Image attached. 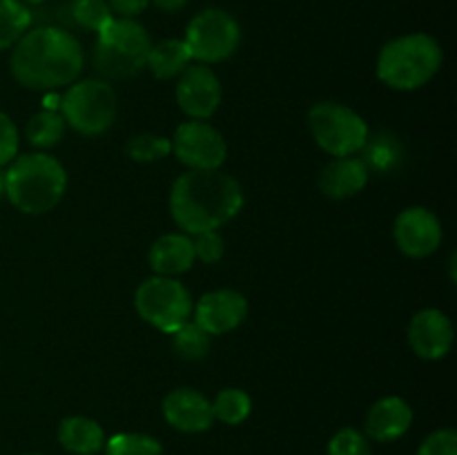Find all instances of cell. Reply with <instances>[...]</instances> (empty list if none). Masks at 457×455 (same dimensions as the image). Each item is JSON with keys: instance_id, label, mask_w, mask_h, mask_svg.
<instances>
[{"instance_id": "6da1fadb", "label": "cell", "mask_w": 457, "mask_h": 455, "mask_svg": "<svg viewBox=\"0 0 457 455\" xmlns=\"http://www.w3.org/2000/svg\"><path fill=\"white\" fill-rule=\"evenodd\" d=\"M83 45L71 31L56 25L31 27L12 47L9 70L16 83L34 92H58L80 79Z\"/></svg>"}, {"instance_id": "7a4b0ae2", "label": "cell", "mask_w": 457, "mask_h": 455, "mask_svg": "<svg viewBox=\"0 0 457 455\" xmlns=\"http://www.w3.org/2000/svg\"><path fill=\"white\" fill-rule=\"evenodd\" d=\"M244 187L223 170H187L170 187V214L186 235L219 230L244 210Z\"/></svg>"}, {"instance_id": "3957f363", "label": "cell", "mask_w": 457, "mask_h": 455, "mask_svg": "<svg viewBox=\"0 0 457 455\" xmlns=\"http://www.w3.org/2000/svg\"><path fill=\"white\" fill-rule=\"evenodd\" d=\"M67 192V170L47 152L18 154L4 170V196L22 214L38 217L56 208Z\"/></svg>"}, {"instance_id": "277c9868", "label": "cell", "mask_w": 457, "mask_h": 455, "mask_svg": "<svg viewBox=\"0 0 457 455\" xmlns=\"http://www.w3.org/2000/svg\"><path fill=\"white\" fill-rule=\"evenodd\" d=\"M442 62V45L431 34L415 31L397 36L379 49L375 74L395 92H415L436 79Z\"/></svg>"}, {"instance_id": "5b68a950", "label": "cell", "mask_w": 457, "mask_h": 455, "mask_svg": "<svg viewBox=\"0 0 457 455\" xmlns=\"http://www.w3.org/2000/svg\"><path fill=\"white\" fill-rule=\"evenodd\" d=\"M152 38L137 18L114 16L96 34L94 67L105 79H129L145 70Z\"/></svg>"}, {"instance_id": "8992f818", "label": "cell", "mask_w": 457, "mask_h": 455, "mask_svg": "<svg viewBox=\"0 0 457 455\" xmlns=\"http://www.w3.org/2000/svg\"><path fill=\"white\" fill-rule=\"evenodd\" d=\"M61 114L74 132L101 136L119 116V94L105 79H79L67 85Z\"/></svg>"}, {"instance_id": "52a82bcc", "label": "cell", "mask_w": 457, "mask_h": 455, "mask_svg": "<svg viewBox=\"0 0 457 455\" xmlns=\"http://www.w3.org/2000/svg\"><path fill=\"white\" fill-rule=\"evenodd\" d=\"M192 294L177 277L152 275L138 284L134 293L137 315L152 328L172 335L192 317Z\"/></svg>"}, {"instance_id": "ba28073f", "label": "cell", "mask_w": 457, "mask_h": 455, "mask_svg": "<svg viewBox=\"0 0 457 455\" xmlns=\"http://www.w3.org/2000/svg\"><path fill=\"white\" fill-rule=\"evenodd\" d=\"M306 120L317 145L335 159L360 154L370 136L366 120L344 103H317L308 110Z\"/></svg>"}, {"instance_id": "9c48e42d", "label": "cell", "mask_w": 457, "mask_h": 455, "mask_svg": "<svg viewBox=\"0 0 457 455\" xmlns=\"http://www.w3.org/2000/svg\"><path fill=\"white\" fill-rule=\"evenodd\" d=\"M192 62L217 65L235 56L241 43V27L226 9L210 7L196 13L183 36Z\"/></svg>"}, {"instance_id": "30bf717a", "label": "cell", "mask_w": 457, "mask_h": 455, "mask_svg": "<svg viewBox=\"0 0 457 455\" xmlns=\"http://www.w3.org/2000/svg\"><path fill=\"white\" fill-rule=\"evenodd\" d=\"M170 143L172 154L187 170H221L228 159L226 138L208 120H183Z\"/></svg>"}, {"instance_id": "8fae6325", "label": "cell", "mask_w": 457, "mask_h": 455, "mask_svg": "<svg viewBox=\"0 0 457 455\" xmlns=\"http://www.w3.org/2000/svg\"><path fill=\"white\" fill-rule=\"evenodd\" d=\"M174 96H177L179 107L187 119L208 120L212 119L223 101L221 80L210 65L190 62L179 74Z\"/></svg>"}, {"instance_id": "7c38bea8", "label": "cell", "mask_w": 457, "mask_h": 455, "mask_svg": "<svg viewBox=\"0 0 457 455\" xmlns=\"http://www.w3.org/2000/svg\"><path fill=\"white\" fill-rule=\"evenodd\" d=\"M442 223L433 210L422 205H411L402 210L393 223V239L402 254L411 259H427L440 248Z\"/></svg>"}, {"instance_id": "4fadbf2b", "label": "cell", "mask_w": 457, "mask_h": 455, "mask_svg": "<svg viewBox=\"0 0 457 455\" xmlns=\"http://www.w3.org/2000/svg\"><path fill=\"white\" fill-rule=\"evenodd\" d=\"M248 299L244 293L232 288H217L205 293L192 306L195 324L201 326L210 337L228 335L239 328L248 317Z\"/></svg>"}, {"instance_id": "5bb4252c", "label": "cell", "mask_w": 457, "mask_h": 455, "mask_svg": "<svg viewBox=\"0 0 457 455\" xmlns=\"http://www.w3.org/2000/svg\"><path fill=\"white\" fill-rule=\"evenodd\" d=\"M411 351L427 361L445 360L453 348V321L440 308H422L409 321Z\"/></svg>"}, {"instance_id": "9a60e30c", "label": "cell", "mask_w": 457, "mask_h": 455, "mask_svg": "<svg viewBox=\"0 0 457 455\" xmlns=\"http://www.w3.org/2000/svg\"><path fill=\"white\" fill-rule=\"evenodd\" d=\"M163 419L181 433H205L212 428L214 415L208 397L196 388H174L163 397Z\"/></svg>"}, {"instance_id": "2e32d148", "label": "cell", "mask_w": 457, "mask_h": 455, "mask_svg": "<svg viewBox=\"0 0 457 455\" xmlns=\"http://www.w3.org/2000/svg\"><path fill=\"white\" fill-rule=\"evenodd\" d=\"M411 426H413V409H411L409 401L400 395H386L379 397L370 406L361 433L369 440L386 444V442H395L404 437Z\"/></svg>"}, {"instance_id": "e0dca14e", "label": "cell", "mask_w": 457, "mask_h": 455, "mask_svg": "<svg viewBox=\"0 0 457 455\" xmlns=\"http://www.w3.org/2000/svg\"><path fill=\"white\" fill-rule=\"evenodd\" d=\"M369 177L370 172L361 159H357V156H337L321 170L317 186H320L321 194L328 196V199L344 201L360 194L366 183H369Z\"/></svg>"}, {"instance_id": "ac0fdd59", "label": "cell", "mask_w": 457, "mask_h": 455, "mask_svg": "<svg viewBox=\"0 0 457 455\" xmlns=\"http://www.w3.org/2000/svg\"><path fill=\"white\" fill-rule=\"evenodd\" d=\"M195 261L192 236L186 232L161 235L147 250V263H150L152 272L161 277L186 275L195 266Z\"/></svg>"}, {"instance_id": "d6986e66", "label": "cell", "mask_w": 457, "mask_h": 455, "mask_svg": "<svg viewBox=\"0 0 457 455\" xmlns=\"http://www.w3.org/2000/svg\"><path fill=\"white\" fill-rule=\"evenodd\" d=\"M58 444L71 455H96L105 446V431L87 415H70L58 424Z\"/></svg>"}, {"instance_id": "ffe728a7", "label": "cell", "mask_w": 457, "mask_h": 455, "mask_svg": "<svg viewBox=\"0 0 457 455\" xmlns=\"http://www.w3.org/2000/svg\"><path fill=\"white\" fill-rule=\"evenodd\" d=\"M192 62L190 52H187L183 38H163L159 43H152L147 52L145 70L159 80L179 79L183 70Z\"/></svg>"}, {"instance_id": "44dd1931", "label": "cell", "mask_w": 457, "mask_h": 455, "mask_svg": "<svg viewBox=\"0 0 457 455\" xmlns=\"http://www.w3.org/2000/svg\"><path fill=\"white\" fill-rule=\"evenodd\" d=\"M31 7L22 0H0V52L12 49L31 29Z\"/></svg>"}, {"instance_id": "7402d4cb", "label": "cell", "mask_w": 457, "mask_h": 455, "mask_svg": "<svg viewBox=\"0 0 457 455\" xmlns=\"http://www.w3.org/2000/svg\"><path fill=\"white\" fill-rule=\"evenodd\" d=\"M65 129H67V123L65 119H62L61 112L40 110L29 119L25 134L29 145H34L38 152H45V150H52L54 145H58V143L62 141Z\"/></svg>"}, {"instance_id": "603a6c76", "label": "cell", "mask_w": 457, "mask_h": 455, "mask_svg": "<svg viewBox=\"0 0 457 455\" xmlns=\"http://www.w3.org/2000/svg\"><path fill=\"white\" fill-rule=\"evenodd\" d=\"M360 154H364L361 161L366 163L369 172H391L402 163L404 150L393 134H378V136H369Z\"/></svg>"}, {"instance_id": "cb8c5ba5", "label": "cell", "mask_w": 457, "mask_h": 455, "mask_svg": "<svg viewBox=\"0 0 457 455\" xmlns=\"http://www.w3.org/2000/svg\"><path fill=\"white\" fill-rule=\"evenodd\" d=\"M212 404L214 422L228 424V426H239L253 413V397L244 388H223L210 400Z\"/></svg>"}, {"instance_id": "d4e9b609", "label": "cell", "mask_w": 457, "mask_h": 455, "mask_svg": "<svg viewBox=\"0 0 457 455\" xmlns=\"http://www.w3.org/2000/svg\"><path fill=\"white\" fill-rule=\"evenodd\" d=\"M212 348V337L195 321H186L172 333V352L183 361H201Z\"/></svg>"}, {"instance_id": "484cf974", "label": "cell", "mask_w": 457, "mask_h": 455, "mask_svg": "<svg viewBox=\"0 0 457 455\" xmlns=\"http://www.w3.org/2000/svg\"><path fill=\"white\" fill-rule=\"evenodd\" d=\"M125 154L134 163H156V161H163L165 156L172 154V143H170L168 136H161V134H134L125 143Z\"/></svg>"}, {"instance_id": "4316f807", "label": "cell", "mask_w": 457, "mask_h": 455, "mask_svg": "<svg viewBox=\"0 0 457 455\" xmlns=\"http://www.w3.org/2000/svg\"><path fill=\"white\" fill-rule=\"evenodd\" d=\"M103 455H163V446L145 433H119L105 440Z\"/></svg>"}, {"instance_id": "83f0119b", "label": "cell", "mask_w": 457, "mask_h": 455, "mask_svg": "<svg viewBox=\"0 0 457 455\" xmlns=\"http://www.w3.org/2000/svg\"><path fill=\"white\" fill-rule=\"evenodd\" d=\"M70 18L83 29L98 31L114 18L107 0H70Z\"/></svg>"}, {"instance_id": "f1b7e54d", "label": "cell", "mask_w": 457, "mask_h": 455, "mask_svg": "<svg viewBox=\"0 0 457 455\" xmlns=\"http://www.w3.org/2000/svg\"><path fill=\"white\" fill-rule=\"evenodd\" d=\"M326 455H373L370 440L357 428H339L326 446Z\"/></svg>"}, {"instance_id": "f546056e", "label": "cell", "mask_w": 457, "mask_h": 455, "mask_svg": "<svg viewBox=\"0 0 457 455\" xmlns=\"http://www.w3.org/2000/svg\"><path fill=\"white\" fill-rule=\"evenodd\" d=\"M192 248H195V259L201 263H219L226 254V241H223L219 230H205L199 235H192Z\"/></svg>"}, {"instance_id": "4dcf8cb0", "label": "cell", "mask_w": 457, "mask_h": 455, "mask_svg": "<svg viewBox=\"0 0 457 455\" xmlns=\"http://www.w3.org/2000/svg\"><path fill=\"white\" fill-rule=\"evenodd\" d=\"M18 147H21V136H18L16 123L12 116L0 112V170L7 168L16 159Z\"/></svg>"}, {"instance_id": "1f68e13d", "label": "cell", "mask_w": 457, "mask_h": 455, "mask_svg": "<svg viewBox=\"0 0 457 455\" xmlns=\"http://www.w3.org/2000/svg\"><path fill=\"white\" fill-rule=\"evenodd\" d=\"M418 455H457V433L453 428H437L420 444Z\"/></svg>"}, {"instance_id": "d6a6232c", "label": "cell", "mask_w": 457, "mask_h": 455, "mask_svg": "<svg viewBox=\"0 0 457 455\" xmlns=\"http://www.w3.org/2000/svg\"><path fill=\"white\" fill-rule=\"evenodd\" d=\"M112 13L119 18H137L152 4V0H107Z\"/></svg>"}, {"instance_id": "836d02e7", "label": "cell", "mask_w": 457, "mask_h": 455, "mask_svg": "<svg viewBox=\"0 0 457 455\" xmlns=\"http://www.w3.org/2000/svg\"><path fill=\"white\" fill-rule=\"evenodd\" d=\"M61 98H62V94H58V92H45L43 110L61 112Z\"/></svg>"}, {"instance_id": "e575fe53", "label": "cell", "mask_w": 457, "mask_h": 455, "mask_svg": "<svg viewBox=\"0 0 457 455\" xmlns=\"http://www.w3.org/2000/svg\"><path fill=\"white\" fill-rule=\"evenodd\" d=\"M154 7H159L161 12H179L187 4V0H152Z\"/></svg>"}, {"instance_id": "d590c367", "label": "cell", "mask_w": 457, "mask_h": 455, "mask_svg": "<svg viewBox=\"0 0 457 455\" xmlns=\"http://www.w3.org/2000/svg\"><path fill=\"white\" fill-rule=\"evenodd\" d=\"M4 194V172L0 170V196Z\"/></svg>"}, {"instance_id": "8d00e7d4", "label": "cell", "mask_w": 457, "mask_h": 455, "mask_svg": "<svg viewBox=\"0 0 457 455\" xmlns=\"http://www.w3.org/2000/svg\"><path fill=\"white\" fill-rule=\"evenodd\" d=\"M25 4H29V7H34V4H43L45 0H22Z\"/></svg>"}, {"instance_id": "74e56055", "label": "cell", "mask_w": 457, "mask_h": 455, "mask_svg": "<svg viewBox=\"0 0 457 455\" xmlns=\"http://www.w3.org/2000/svg\"><path fill=\"white\" fill-rule=\"evenodd\" d=\"M27 455H40V453H27Z\"/></svg>"}]
</instances>
